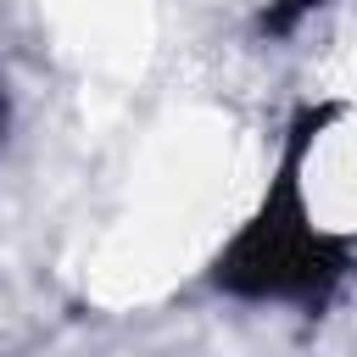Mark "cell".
I'll use <instances>...</instances> for the list:
<instances>
[{"mask_svg":"<svg viewBox=\"0 0 357 357\" xmlns=\"http://www.w3.org/2000/svg\"><path fill=\"white\" fill-rule=\"evenodd\" d=\"M6 134H11V89L0 78V145H6Z\"/></svg>","mask_w":357,"mask_h":357,"instance_id":"3","label":"cell"},{"mask_svg":"<svg viewBox=\"0 0 357 357\" xmlns=\"http://www.w3.org/2000/svg\"><path fill=\"white\" fill-rule=\"evenodd\" d=\"M318 6H324V0H268V6L257 11V33H262V39H284V33H296L301 17L318 11Z\"/></svg>","mask_w":357,"mask_h":357,"instance_id":"2","label":"cell"},{"mask_svg":"<svg viewBox=\"0 0 357 357\" xmlns=\"http://www.w3.org/2000/svg\"><path fill=\"white\" fill-rule=\"evenodd\" d=\"M340 117H346V100L296 106L257 212L206 262V290L229 301H251V307H296L301 318H324V307L357 273V234L318 229L301 184H307V156L318 134Z\"/></svg>","mask_w":357,"mask_h":357,"instance_id":"1","label":"cell"}]
</instances>
